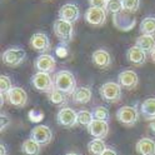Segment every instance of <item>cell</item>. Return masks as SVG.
Wrapping results in <instances>:
<instances>
[{
	"mask_svg": "<svg viewBox=\"0 0 155 155\" xmlns=\"http://www.w3.org/2000/svg\"><path fill=\"white\" fill-rule=\"evenodd\" d=\"M54 84L55 88L59 89L68 95H73L76 90V80L75 76L69 70H60L54 75Z\"/></svg>",
	"mask_w": 155,
	"mask_h": 155,
	"instance_id": "6da1fadb",
	"label": "cell"
},
{
	"mask_svg": "<svg viewBox=\"0 0 155 155\" xmlns=\"http://www.w3.org/2000/svg\"><path fill=\"white\" fill-rule=\"evenodd\" d=\"M53 29H54V34L56 35V38L64 44H68L73 40L74 38V28H73V23L64 20L61 18H58L53 24Z\"/></svg>",
	"mask_w": 155,
	"mask_h": 155,
	"instance_id": "7a4b0ae2",
	"label": "cell"
},
{
	"mask_svg": "<svg viewBox=\"0 0 155 155\" xmlns=\"http://www.w3.org/2000/svg\"><path fill=\"white\" fill-rule=\"evenodd\" d=\"M121 88L123 86L119 83L108 81L100 86L99 93L103 100L108 103H118L121 99Z\"/></svg>",
	"mask_w": 155,
	"mask_h": 155,
	"instance_id": "3957f363",
	"label": "cell"
},
{
	"mask_svg": "<svg viewBox=\"0 0 155 155\" xmlns=\"http://www.w3.org/2000/svg\"><path fill=\"white\" fill-rule=\"evenodd\" d=\"M31 84L38 91L41 93H50L53 89H55L54 79L50 76V73L38 71L31 78Z\"/></svg>",
	"mask_w": 155,
	"mask_h": 155,
	"instance_id": "277c9868",
	"label": "cell"
},
{
	"mask_svg": "<svg viewBox=\"0 0 155 155\" xmlns=\"http://www.w3.org/2000/svg\"><path fill=\"white\" fill-rule=\"evenodd\" d=\"M116 119H118V121L120 124L130 128L137 124V121L139 119V113H138L137 108H134V106L125 105V106H121V108L118 109V111H116Z\"/></svg>",
	"mask_w": 155,
	"mask_h": 155,
	"instance_id": "5b68a950",
	"label": "cell"
},
{
	"mask_svg": "<svg viewBox=\"0 0 155 155\" xmlns=\"http://www.w3.org/2000/svg\"><path fill=\"white\" fill-rule=\"evenodd\" d=\"M113 24L114 26L118 29V30H121V31H129L135 26L137 24V20L135 18L131 15L130 12L128 10H121L119 13L114 14L113 16Z\"/></svg>",
	"mask_w": 155,
	"mask_h": 155,
	"instance_id": "8992f818",
	"label": "cell"
},
{
	"mask_svg": "<svg viewBox=\"0 0 155 155\" xmlns=\"http://www.w3.org/2000/svg\"><path fill=\"white\" fill-rule=\"evenodd\" d=\"M26 58V53L21 48H9L3 53V63L9 66H19Z\"/></svg>",
	"mask_w": 155,
	"mask_h": 155,
	"instance_id": "52a82bcc",
	"label": "cell"
},
{
	"mask_svg": "<svg viewBox=\"0 0 155 155\" xmlns=\"http://www.w3.org/2000/svg\"><path fill=\"white\" fill-rule=\"evenodd\" d=\"M56 121L63 128H73L78 124V113L71 108H61L56 114Z\"/></svg>",
	"mask_w": 155,
	"mask_h": 155,
	"instance_id": "ba28073f",
	"label": "cell"
},
{
	"mask_svg": "<svg viewBox=\"0 0 155 155\" xmlns=\"http://www.w3.org/2000/svg\"><path fill=\"white\" fill-rule=\"evenodd\" d=\"M85 20L93 26H103L106 20V12L104 8L90 6L85 12Z\"/></svg>",
	"mask_w": 155,
	"mask_h": 155,
	"instance_id": "9c48e42d",
	"label": "cell"
},
{
	"mask_svg": "<svg viewBox=\"0 0 155 155\" xmlns=\"http://www.w3.org/2000/svg\"><path fill=\"white\" fill-rule=\"evenodd\" d=\"M6 98L10 105L15 108H24L28 103V94L23 88L13 86V88L6 93Z\"/></svg>",
	"mask_w": 155,
	"mask_h": 155,
	"instance_id": "30bf717a",
	"label": "cell"
},
{
	"mask_svg": "<svg viewBox=\"0 0 155 155\" xmlns=\"http://www.w3.org/2000/svg\"><path fill=\"white\" fill-rule=\"evenodd\" d=\"M30 138L38 141L40 145H48L53 140V131L46 125H38V127L33 128Z\"/></svg>",
	"mask_w": 155,
	"mask_h": 155,
	"instance_id": "8fae6325",
	"label": "cell"
},
{
	"mask_svg": "<svg viewBox=\"0 0 155 155\" xmlns=\"http://www.w3.org/2000/svg\"><path fill=\"white\" fill-rule=\"evenodd\" d=\"M86 129H88V133L93 138L104 139L108 137V134H109V124L106 120L94 119L88 127H86Z\"/></svg>",
	"mask_w": 155,
	"mask_h": 155,
	"instance_id": "7c38bea8",
	"label": "cell"
},
{
	"mask_svg": "<svg viewBox=\"0 0 155 155\" xmlns=\"http://www.w3.org/2000/svg\"><path fill=\"white\" fill-rule=\"evenodd\" d=\"M30 46L35 51H39V53H46L51 49L49 36L44 33L33 34V36L30 38Z\"/></svg>",
	"mask_w": 155,
	"mask_h": 155,
	"instance_id": "4fadbf2b",
	"label": "cell"
},
{
	"mask_svg": "<svg viewBox=\"0 0 155 155\" xmlns=\"http://www.w3.org/2000/svg\"><path fill=\"white\" fill-rule=\"evenodd\" d=\"M35 68L38 71H44V73H53L56 68V61H55V58L49 55V54H41L39 55L35 63H34Z\"/></svg>",
	"mask_w": 155,
	"mask_h": 155,
	"instance_id": "5bb4252c",
	"label": "cell"
},
{
	"mask_svg": "<svg viewBox=\"0 0 155 155\" xmlns=\"http://www.w3.org/2000/svg\"><path fill=\"white\" fill-rule=\"evenodd\" d=\"M58 15L59 18L64 19V20H68V21H71V23H75L78 19L80 18V9L76 4H73V3H66L64 4L59 12H58Z\"/></svg>",
	"mask_w": 155,
	"mask_h": 155,
	"instance_id": "9a60e30c",
	"label": "cell"
},
{
	"mask_svg": "<svg viewBox=\"0 0 155 155\" xmlns=\"http://www.w3.org/2000/svg\"><path fill=\"white\" fill-rule=\"evenodd\" d=\"M118 81L123 88L131 90V89H135L138 86L139 78H138V74L134 70H123L118 75Z\"/></svg>",
	"mask_w": 155,
	"mask_h": 155,
	"instance_id": "2e32d148",
	"label": "cell"
},
{
	"mask_svg": "<svg viewBox=\"0 0 155 155\" xmlns=\"http://www.w3.org/2000/svg\"><path fill=\"white\" fill-rule=\"evenodd\" d=\"M91 61L99 69H108L111 65V55L109 54V51H106L104 49H98L93 53Z\"/></svg>",
	"mask_w": 155,
	"mask_h": 155,
	"instance_id": "e0dca14e",
	"label": "cell"
},
{
	"mask_svg": "<svg viewBox=\"0 0 155 155\" xmlns=\"http://www.w3.org/2000/svg\"><path fill=\"white\" fill-rule=\"evenodd\" d=\"M147 51L143 50L140 46L138 45H134L131 48H129L128 51H127V58L129 63H131L133 65H137L140 66L143 65L145 61H147Z\"/></svg>",
	"mask_w": 155,
	"mask_h": 155,
	"instance_id": "ac0fdd59",
	"label": "cell"
},
{
	"mask_svg": "<svg viewBox=\"0 0 155 155\" xmlns=\"http://www.w3.org/2000/svg\"><path fill=\"white\" fill-rule=\"evenodd\" d=\"M135 149L139 155H155V141L150 138H143L137 143Z\"/></svg>",
	"mask_w": 155,
	"mask_h": 155,
	"instance_id": "d6986e66",
	"label": "cell"
},
{
	"mask_svg": "<svg viewBox=\"0 0 155 155\" xmlns=\"http://www.w3.org/2000/svg\"><path fill=\"white\" fill-rule=\"evenodd\" d=\"M91 89L88 86L76 88V90L73 94V101L76 104H88L91 100Z\"/></svg>",
	"mask_w": 155,
	"mask_h": 155,
	"instance_id": "ffe728a7",
	"label": "cell"
},
{
	"mask_svg": "<svg viewBox=\"0 0 155 155\" xmlns=\"http://www.w3.org/2000/svg\"><path fill=\"white\" fill-rule=\"evenodd\" d=\"M135 45L140 46L143 50H145L147 53H153V50L155 49V39L153 35H148V34H143L137 38V41Z\"/></svg>",
	"mask_w": 155,
	"mask_h": 155,
	"instance_id": "44dd1931",
	"label": "cell"
},
{
	"mask_svg": "<svg viewBox=\"0 0 155 155\" xmlns=\"http://www.w3.org/2000/svg\"><path fill=\"white\" fill-rule=\"evenodd\" d=\"M140 113L147 120L155 118V98H148L140 106Z\"/></svg>",
	"mask_w": 155,
	"mask_h": 155,
	"instance_id": "7402d4cb",
	"label": "cell"
},
{
	"mask_svg": "<svg viewBox=\"0 0 155 155\" xmlns=\"http://www.w3.org/2000/svg\"><path fill=\"white\" fill-rule=\"evenodd\" d=\"M40 147L41 145L34 139H26L21 145V151L25 155H39L40 154Z\"/></svg>",
	"mask_w": 155,
	"mask_h": 155,
	"instance_id": "603a6c76",
	"label": "cell"
},
{
	"mask_svg": "<svg viewBox=\"0 0 155 155\" xmlns=\"http://www.w3.org/2000/svg\"><path fill=\"white\" fill-rule=\"evenodd\" d=\"M105 149H106V145H105L104 140L100 138H95L91 141H89V144H88V150L93 155H101Z\"/></svg>",
	"mask_w": 155,
	"mask_h": 155,
	"instance_id": "cb8c5ba5",
	"label": "cell"
},
{
	"mask_svg": "<svg viewBox=\"0 0 155 155\" xmlns=\"http://www.w3.org/2000/svg\"><path fill=\"white\" fill-rule=\"evenodd\" d=\"M140 31L143 34H148L155 36V18L154 16H147L143 19L140 23Z\"/></svg>",
	"mask_w": 155,
	"mask_h": 155,
	"instance_id": "d4e9b609",
	"label": "cell"
},
{
	"mask_svg": "<svg viewBox=\"0 0 155 155\" xmlns=\"http://www.w3.org/2000/svg\"><path fill=\"white\" fill-rule=\"evenodd\" d=\"M66 96L68 94L59 90V89H53L50 93H48V99H49V101L54 105H61L66 101Z\"/></svg>",
	"mask_w": 155,
	"mask_h": 155,
	"instance_id": "484cf974",
	"label": "cell"
},
{
	"mask_svg": "<svg viewBox=\"0 0 155 155\" xmlns=\"http://www.w3.org/2000/svg\"><path fill=\"white\" fill-rule=\"evenodd\" d=\"M94 120V115L89 110H80L78 111V124L83 125V127H88V125Z\"/></svg>",
	"mask_w": 155,
	"mask_h": 155,
	"instance_id": "4316f807",
	"label": "cell"
},
{
	"mask_svg": "<svg viewBox=\"0 0 155 155\" xmlns=\"http://www.w3.org/2000/svg\"><path fill=\"white\" fill-rule=\"evenodd\" d=\"M106 10L111 14H116L121 10H124V5H123V0H108L106 3Z\"/></svg>",
	"mask_w": 155,
	"mask_h": 155,
	"instance_id": "83f0119b",
	"label": "cell"
},
{
	"mask_svg": "<svg viewBox=\"0 0 155 155\" xmlns=\"http://www.w3.org/2000/svg\"><path fill=\"white\" fill-rule=\"evenodd\" d=\"M93 115H94V119L106 120V121L110 118V113H109L108 108H105V106H96L93 110Z\"/></svg>",
	"mask_w": 155,
	"mask_h": 155,
	"instance_id": "f1b7e54d",
	"label": "cell"
},
{
	"mask_svg": "<svg viewBox=\"0 0 155 155\" xmlns=\"http://www.w3.org/2000/svg\"><path fill=\"white\" fill-rule=\"evenodd\" d=\"M13 88V83H12V79L6 75H2L0 76V93L3 95L6 94L9 90Z\"/></svg>",
	"mask_w": 155,
	"mask_h": 155,
	"instance_id": "f546056e",
	"label": "cell"
},
{
	"mask_svg": "<svg viewBox=\"0 0 155 155\" xmlns=\"http://www.w3.org/2000/svg\"><path fill=\"white\" fill-rule=\"evenodd\" d=\"M123 5H124V10L135 13L140 8V0H123Z\"/></svg>",
	"mask_w": 155,
	"mask_h": 155,
	"instance_id": "4dcf8cb0",
	"label": "cell"
},
{
	"mask_svg": "<svg viewBox=\"0 0 155 155\" xmlns=\"http://www.w3.org/2000/svg\"><path fill=\"white\" fill-rule=\"evenodd\" d=\"M43 118H44V114L40 110L33 109V110L29 111V119H30L31 121H40Z\"/></svg>",
	"mask_w": 155,
	"mask_h": 155,
	"instance_id": "1f68e13d",
	"label": "cell"
},
{
	"mask_svg": "<svg viewBox=\"0 0 155 155\" xmlns=\"http://www.w3.org/2000/svg\"><path fill=\"white\" fill-rule=\"evenodd\" d=\"M0 127H2V131L3 130H5L9 125H10V123H12V120H10V118L9 116H6V115H4V114H2V116H0Z\"/></svg>",
	"mask_w": 155,
	"mask_h": 155,
	"instance_id": "d6a6232c",
	"label": "cell"
},
{
	"mask_svg": "<svg viewBox=\"0 0 155 155\" xmlns=\"http://www.w3.org/2000/svg\"><path fill=\"white\" fill-rule=\"evenodd\" d=\"M106 3L108 0H89L90 6H98V8H106Z\"/></svg>",
	"mask_w": 155,
	"mask_h": 155,
	"instance_id": "836d02e7",
	"label": "cell"
},
{
	"mask_svg": "<svg viewBox=\"0 0 155 155\" xmlns=\"http://www.w3.org/2000/svg\"><path fill=\"white\" fill-rule=\"evenodd\" d=\"M56 54L58 55H59V56H65L66 54H68V50H66V48H61V46H59V48H58V49H56Z\"/></svg>",
	"mask_w": 155,
	"mask_h": 155,
	"instance_id": "e575fe53",
	"label": "cell"
},
{
	"mask_svg": "<svg viewBox=\"0 0 155 155\" xmlns=\"http://www.w3.org/2000/svg\"><path fill=\"white\" fill-rule=\"evenodd\" d=\"M101 155H118V153H116L113 148H106V149L103 151Z\"/></svg>",
	"mask_w": 155,
	"mask_h": 155,
	"instance_id": "d590c367",
	"label": "cell"
},
{
	"mask_svg": "<svg viewBox=\"0 0 155 155\" xmlns=\"http://www.w3.org/2000/svg\"><path fill=\"white\" fill-rule=\"evenodd\" d=\"M149 129L153 131V134H155V118L150 120V123H149Z\"/></svg>",
	"mask_w": 155,
	"mask_h": 155,
	"instance_id": "8d00e7d4",
	"label": "cell"
},
{
	"mask_svg": "<svg viewBox=\"0 0 155 155\" xmlns=\"http://www.w3.org/2000/svg\"><path fill=\"white\" fill-rule=\"evenodd\" d=\"M0 155H6V148L4 144L0 145Z\"/></svg>",
	"mask_w": 155,
	"mask_h": 155,
	"instance_id": "74e56055",
	"label": "cell"
},
{
	"mask_svg": "<svg viewBox=\"0 0 155 155\" xmlns=\"http://www.w3.org/2000/svg\"><path fill=\"white\" fill-rule=\"evenodd\" d=\"M151 60L155 63V49L153 50V53H151Z\"/></svg>",
	"mask_w": 155,
	"mask_h": 155,
	"instance_id": "f35d334b",
	"label": "cell"
},
{
	"mask_svg": "<svg viewBox=\"0 0 155 155\" xmlns=\"http://www.w3.org/2000/svg\"><path fill=\"white\" fill-rule=\"evenodd\" d=\"M65 155H80V154H76V153H68Z\"/></svg>",
	"mask_w": 155,
	"mask_h": 155,
	"instance_id": "ab89813d",
	"label": "cell"
}]
</instances>
